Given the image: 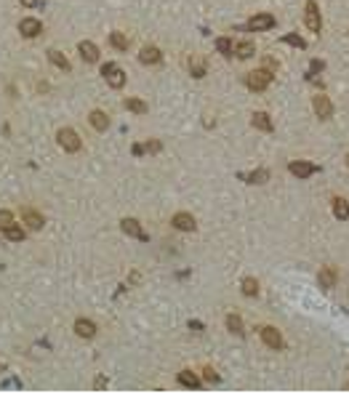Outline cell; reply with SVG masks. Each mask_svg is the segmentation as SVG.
I'll return each instance as SVG.
<instances>
[{
    "instance_id": "1",
    "label": "cell",
    "mask_w": 349,
    "mask_h": 394,
    "mask_svg": "<svg viewBox=\"0 0 349 394\" xmlns=\"http://www.w3.org/2000/svg\"><path fill=\"white\" fill-rule=\"evenodd\" d=\"M56 142H59V147L64 149V152H80V147H83V142H80V136L72 131V128H59V133H56Z\"/></svg>"
},
{
    "instance_id": "2",
    "label": "cell",
    "mask_w": 349,
    "mask_h": 394,
    "mask_svg": "<svg viewBox=\"0 0 349 394\" xmlns=\"http://www.w3.org/2000/svg\"><path fill=\"white\" fill-rule=\"evenodd\" d=\"M270 83H272V69H253L246 75V86L251 91H264Z\"/></svg>"
},
{
    "instance_id": "3",
    "label": "cell",
    "mask_w": 349,
    "mask_h": 394,
    "mask_svg": "<svg viewBox=\"0 0 349 394\" xmlns=\"http://www.w3.org/2000/svg\"><path fill=\"white\" fill-rule=\"evenodd\" d=\"M101 75H104V80H107L110 88H123L125 86V72L118 64H112V62L101 64Z\"/></svg>"
},
{
    "instance_id": "4",
    "label": "cell",
    "mask_w": 349,
    "mask_h": 394,
    "mask_svg": "<svg viewBox=\"0 0 349 394\" xmlns=\"http://www.w3.org/2000/svg\"><path fill=\"white\" fill-rule=\"evenodd\" d=\"M304 24H307V30H309V32H315V35L323 30V21H320V8H317L315 0H307V6H304Z\"/></svg>"
},
{
    "instance_id": "5",
    "label": "cell",
    "mask_w": 349,
    "mask_h": 394,
    "mask_svg": "<svg viewBox=\"0 0 349 394\" xmlns=\"http://www.w3.org/2000/svg\"><path fill=\"white\" fill-rule=\"evenodd\" d=\"M259 335H261V341L270 346V349H275V352H280L283 346H285V341H283V335H280V330L277 328H272V325H264V328H259Z\"/></svg>"
},
{
    "instance_id": "6",
    "label": "cell",
    "mask_w": 349,
    "mask_h": 394,
    "mask_svg": "<svg viewBox=\"0 0 349 394\" xmlns=\"http://www.w3.org/2000/svg\"><path fill=\"white\" fill-rule=\"evenodd\" d=\"M275 27V16L272 14H256L248 19V30L251 32H264V30H272Z\"/></svg>"
},
{
    "instance_id": "7",
    "label": "cell",
    "mask_w": 349,
    "mask_h": 394,
    "mask_svg": "<svg viewBox=\"0 0 349 394\" xmlns=\"http://www.w3.org/2000/svg\"><path fill=\"white\" fill-rule=\"evenodd\" d=\"M171 224H173V229H179V232H195L197 229V221H195V216L192 213H173V218H171Z\"/></svg>"
},
{
    "instance_id": "8",
    "label": "cell",
    "mask_w": 349,
    "mask_h": 394,
    "mask_svg": "<svg viewBox=\"0 0 349 394\" xmlns=\"http://www.w3.org/2000/svg\"><path fill=\"white\" fill-rule=\"evenodd\" d=\"M312 107H315V115H317V118H323V120H328L331 115H333V104H331V99L325 96V94H317L315 99H312Z\"/></svg>"
},
{
    "instance_id": "9",
    "label": "cell",
    "mask_w": 349,
    "mask_h": 394,
    "mask_svg": "<svg viewBox=\"0 0 349 394\" xmlns=\"http://www.w3.org/2000/svg\"><path fill=\"white\" fill-rule=\"evenodd\" d=\"M19 32L24 35V38H38V35L43 32V24H40V19H32V16L21 19V21H19Z\"/></svg>"
},
{
    "instance_id": "10",
    "label": "cell",
    "mask_w": 349,
    "mask_h": 394,
    "mask_svg": "<svg viewBox=\"0 0 349 394\" xmlns=\"http://www.w3.org/2000/svg\"><path fill=\"white\" fill-rule=\"evenodd\" d=\"M120 229L125 232L128 237H136V240H147V232L142 229V224H139L136 218H123V221H120Z\"/></svg>"
},
{
    "instance_id": "11",
    "label": "cell",
    "mask_w": 349,
    "mask_h": 394,
    "mask_svg": "<svg viewBox=\"0 0 349 394\" xmlns=\"http://www.w3.org/2000/svg\"><path fill=\"white\" fill-rule=\"evenodd\" d=\"M288 171L293 173L296 179H307V176H312V173H317L320 168L312 165V163H304V160H301V163H299V160H293V163L288 165Z\"/></svg>"
},
{
    "instance_id": "12",
    "label": "cell",
    "mask_w": 349,
    "mask_h": 394,
    "mask_svg": "<svg viewBox=\"0 0 349 394\" xmlns=\"http://www.w3.org/2000/svg\"><path fill=\"white\" fill-rule=\"evenodd\" d=\"M77 51H80V56H83V62H88V64L99 62V48L91 40H80L77 43Z\"/></svg>"
},
{
    "instance_id": "13",
    "label": "cell",
    "mask_w": 349,
    "mask_h": 394,
    "mask_svg": "<svg viewBox=\"0 0 349 394\" xmlns=\"http://www.w3.org/2000/svg\"><path fill=\"white\" fill-rule=\"evenodd\" d=\"M139 62H142V64H160L163 62V53H160L157 45H144L142 53H139Z\"/></svg>"
},
{
    "instance_id": "14",
    "label": "cell",
    "mask_w": 349,
    "mask_h": 394,
    "mask_svg": "<svg viewBox=\"0 0 349 394\" xmlns=\"http://www.w3.org/2000/svg\"><path fill=\"white\" fill-rule=\"evenodd\" d=\"M21 218H24V224L30 227V229H35V232H38V229H43V216L38 213V211H35V208H24V211H21Z\"/></svg>"
},
{
    "instance_id": "15",
    "label": "cell",
    "mask_w": 349,
    "mask_h": 394,
    "mask_svg": "<svg viewBox=\"0 0 349 394\" xmlns=\"http://www.w3.org/2000/svg\"><path fill=\"white\" fill-rule=\"evenodd\" d=\"M75 333L80 335V339H94V335H96V325L91 320L80 317V320H75Z\"/></svg>"
},
{
    "instance_id": "16",
    "label": "cell",
    "mask_w": 349,
    "mask_h": 394,
    "mask_svg": "<svg viewBox=\"0 0 349 394\" xmlns=\"http://www.w3.org/2000/svg\"><path fill=\"white\" fill-rule=\"evenodd\" d=\"M88 123L94 125L96 131H107V128H110V115L101 112V109H94V112L88 115Z\"/></svg>"
},
{
    "instance_id": "17",
    "label": "cell",
    "mask_w": 349,
    "mask_h": 394,
    "mask_svg": "<svg viewBox=\"0 0 349 394\" xmlns=\"http://www.w3.org/2000/svg\"><path fill=\"white\" fill-rule=\"evenodd\" d=\"M251 123H253V128H259V131H264V133H270V131L275 128L272 120H270V115H266V112H253Z\"/></svg>"
},
{
    "instance_id": "18",
    "label": "cell",
    "mask_w": 349,
    "mask_h": 394,
    "mask_svg": "<svg viewBox=\"0 0 349 394\" xmlns=\"http://www.w3.org/2000/svg\"><path fill=\"white\" fill-rule=\"evenodd\" d=\"M320 288H325V291H331V288L336 285V266H323V272H320Z\"/></svg>"
},
{
    "instance_id": "19",
    "label": "cell",
    "mask_w": 349,
    "mask_h": 394,
    "mask_svg": "<svg viewBox=\"0 0 349 394\" xmlns=\"http://www.w3.org/2000/svg\"><path fill=\"white\" fill-rule=\"evenodd\" d=\"M123 107H125L128 112H133V115H147V101H142V99H136V96H131V99H125V101H123Z\"/></svg>"
},
{
    "instance_id": "20",
    "label": "cell",
    "mask_w": 349,
    "mask_h": 394,
    "mask_svg": "<svg viewBox=\"0 0 349 394\" xmlns=\"http://www.w3.org/2000/svg\"><path fill=\"white\" fill-rule=\"evenodd\" d=\"M48 62H51L53 67L64 69V72H69V62H67V56H64L62 51H56V48H48Z\"/></svg>"
},
{
    "instance_id": "21",
    "label": "cell",
    "mask_w": 349,
    "mask_h": 394,
    "mask_svg": "<svg viewBox=\"0 0 349 394\" xmlns=\"http://www.w3.org/2000/svg\"><path fill=\"white\" fill-rule=\"evenodd\" d=\"M253 53H256V45L251 40H243V43L235 45V56H237V59H251Z\"/></svg>"
},
{
    "instance_id": "22",
    "label": "cell",
    "mask_w": 349,
    "mask_h": 394,
    "mask_svg": "<svg viewBox=\"0 0 349 394\" xmlns=\"http://www.w3.org/2000/svg\"><path fill=\"white\" fill-rule=\"evenodd\" d=\"M333 216L336 218H349V203L344 200V197H333Z\"/></svg>"
},
{
    "instance_id": "23",
    "label": "cell",
    "mask_w": 349,
    "mask_h": 394,
    "mask_svg": "<svg viewBox=\"0 0 349 394\" xmlns=\"http://www.w3.org/2000/svg\"><path fill=\"white\" fill-rule=\"evenodd\" d=\"M179 384L190 386V389H200V378H197L192 370H181V373H179Z\"/></svg>"
},
{
    "instance_id": "24",
    "label": "cell",
    "mask_w": 349,
    "mask_h": 394,
    "mask_svg": "<svg viewBox=\"0 0 349 394\" xmlns=\"http://www.w3.org/2000/svg\"><path fill=\"white\" fill-rule=\"evenodd\" d=\"M110 43H112V48L115 51H128V38H125V35L123 32H118V30H115V32H110Z\"/></svg>"
},
{
    "instance_id": "25",
    "label": "cell",
    "mask_w": 349,
    "mask_h": 394,
    "mask_svg": "<svg viewBox=\"0 0 349 394\" xmlns=\"http://www.w3.org/2000/svg\"><path fill=\"white\" fill-rule=\"evenodd\" d=\"M243 293L248 298L259 296V280H256V277H246V280H243Z\"/></svg>"
},
{
    "instance_id": "26",
    "label": "cell",
    "mask_w": 349,
    "mask_h": 394,
    "mask_svg": "<svg viewBox=\"0 0 349 394\" xmlns=\"http://www.w3.org/2000/svg\"><path fill=\"white\" fill-rule=\"evenodd\" d=\"M227 330L235 333V335H243L246 330H243V320L237 315H227Z\"/></svg>"
},
{
    "instance_id": "27",
    "label": "cell",
    "mask_w": 349,
    "mask_h": 394,
    "mask_svg": "<svg viewBox=\"0 0 349 394\" xmlns=\"http://www.w3.org/2000/svg\"><path fill=\"white\" fill-rule=\"evenodd\" d=\"M266 179H270V171H266V168H259V171H253V173H248V176H246L248 184H264Z\"/></svg>"
},
{
    "instance_id": "28",
    "label": "cell",
    "mask_w": 349,
    "mask_h": 394,
    "mask_svg": "<svg viewBox=\"0 0 349 394\" xmlns=\"http://www.w3.org/2000/svg\"><path fill=\"white\" fill-rule=\"evenodd\" d=\"M216 51L224 53V56H232V53H235V45H232L229 38H219V40H216Z\"/></svg>"
},
{
    "instance_id": "29",
    "label": "cell",
    "mask_w": 349,
    "mask_h": 394,
    "mask_svg": "<svg viewBox=\"0 0 349 394\" xmlns=\"http://www.w3.org/2000/svg\"><path fill=\"white\" fill-rule=\"evenodd\" d=\"M6 237H8L11 242H21V240H24V229L16 227V224H11V227L6 229Z\"/></svg>"
},
{
    "instance_id": "30",
    "label": "cell",
    "mask_w": 349,
    "mask_h": 394,
    "mask_svg": "<svg viewBox=\"0 0 349 394\" xmlns=\"http://www.w3.org/2000/svg\"><path fill=\"white\" fill-rule=\"evenodd\" d=\"M190 72L192 77H205V64L200 59H190Z\"/></svg>"
},
{
    "instance_id": "31",
    "label": "cell",
    "mask_w": 349,
    "mask_h": 394,
    "mask_svg": "<svg viewBox=\"0 0 349 394\" xmlns=\"http://www.w3.org/2000/svg\"><path fill=\"white\" fill-rule=\"evenodd\" d=\"M11 224H14V213H11V211H0V229H8Z\"/></svg>"
},
{
    "instance_id": "32",
    "label": "cell",
    "mask_w": 349,
    "mask_h": 394,
    "mask_svg": "<svg viewBox=\"0 0 349 394\" xmlns=\"http://www.w3.org/2000/svg\"><path fill=\"white\" fill-rule=\"evenodd\" d=\"M283 40H285L288 45H296V48H307V43H304V40H301V38H299V35H285V38H283Z\"/></svg>"
},
{
    "instance_id": "33",
    "label": "cell",
    "mask_w": 349,
    "mask_h": 394,
    "mask_svg": "<svg viewBox=\"0 0 349 394\" xmlns=\"http://www.w3.org/2000/svg\"><path fill=\"white\" fill-rule=\"evenodd\" d=\"M144 149H147V152H160V149H163V144H160V142H155V138H152V142H147V144H144Z\"/></svg>"
},
{
    "instance_id": "34",
    "label": "cell",
    "mask_w": 349,
    "mask_h": 394,
    "mask_svg": "<svg viewBox=\"0 0 349 394\" xmlns=\"http://www.w3.org/2000/svg\"><path fill=\"white\" fill-rule=\"evenodd\" d=\"M323 67H325V64H323L320 59H315V62H312V67H309V69H312V75H309V77H315V72H320Z\"/></svg>"
},
{
    "instance_id": "35",
    "label": "cell",
    "mask_w": 349,
    "mask_h": 394,
    "mask_svg": "<svg viewBox=\"0 0 349 394\" xmlns=\"http://www.w3.org/2000/svg\"><path fill=\"white\" fill-rule=\"evenodd\" d=\"M203 373H205V381H219V376H216V370H211V368H205V370H203Z\"/></svg>"
},
{
    "instance_id": "36",
    "label": "cell",
    "mask_w": 349,
    "mask_h": 394,
    "mask_svg": "<svg viewBox=\"0 0 349 394\" xmlns=\"http://www.w3.org/2000/svg\"><path fill=\"white\" fill-rule=\"evenodd\" d=\"M94 386H96V389H104V386H107V378H96Z\"/></svg>"
},
{
    "instance_id": "37",
    "label": "cell",
    "mask_w": 349,
    "mask_h": 394,
    "mask_svg": "<svg viewBox=\"0 0 349 394\" xmlns=\"http://www.w3.org/2000/svg\"><path fill=\"white\" fill-rule=\"evenodd\" d=\"M190 328H192V330H203V322H197V320H192V322H190Z\"/></svg>"
},
{
    "instance_id": "38",
    "label": "cell",
    "mask_w": 349,
    "mask_h": 394,
    "mask_svg": "<svg viewBox=\"0 0 349 394\" xmlns=\"http://www.w3.org/2000/svg\"><path fill=\"white\" fill-rule=\"evenodd\" d=\"M21 6H27V8H32V6H38V0H19Z\"/></svg>"
},
{
    "instance_id": "39",
    "label": "cell",
    "mask_w": 349,
    "mask_h": 394,
    "mask_svg": "<svg viewBox=\"0 0 349 394\" xmlns=\"http://www.w3.org/2000/svg\"><path fill=\"white\" fill-rule=\"evenodd\" d=\"M346 165H349V155H346Z\"/></svg>"
},
{
    "instance_id": "40",
    "label": "cell",
    "mask_w": 349,
    "mask_h": 394,
    "mask_svg": "<svg viewBox=\"0 0 349 394\" xmlns=\"http://www.w3.org/2000/svg\"><path fill=\"white\" fill-rule=\"evenodd\" d=\"M346 386H349V384H346Z\"/></svg>"
}]
</instances>
